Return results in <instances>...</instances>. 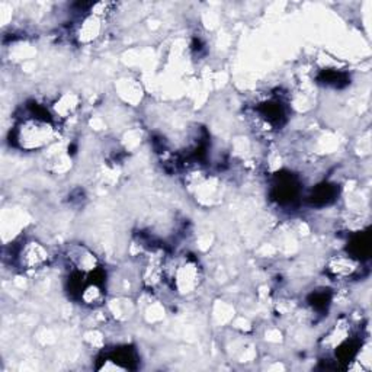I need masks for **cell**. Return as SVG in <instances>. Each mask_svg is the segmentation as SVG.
I'll use <instances>...</instances> for the list:
<instances>
[{
  "instance_id": "cell-4",
  "label": "cell",
  "mask_w": 372,
  "mask_h": 372,
  "mask_svg": "<svg viewBox=\"0 0 372 372\" xmlns=\"http://www.w3.org/2000/svg\"><path fill=\"white\" fill-rule=\"evenodd\" d=\"M69 259H70L73 267L81 274H92V272L98 271L96 256L85 248H81V246L73 248L70 250Z\"/></svg>"
},
{
  "instance_id": "cell-1",
  "label": "cell",
  "mask_w": 372,
  "mask_h": 372,
  "mask_svg": "<svg viewBox=\"0 0 372 372\" xmlns=\"http://www.w3.org/2000/svg\"><path fill=\"white\" fill-rule=\"evenodd\" d=\"M54 137V128L40 117L25 120L15 131V143L23 150H38Z\"/></svg>"
},
{
  "instance_id": "cell-6",
  "label": "cell",
  "mask_w": 372,
  "mask_h": 372,
  "mask_svg": "<svg viewBox=\"0 0 372 372\" xmlns=\"http://www.w3.org/2000/svg\"><path fill=\"white\" fill-rule=\"evenodd\" d=\"M99 33H100V19L98 16V12H95V15L83 21L81 26V31H79V37H81L82 41L88 42V41L95 40Z\"/></svg>"
},
{
  "instance_id": "cell-3",
  "label": "cell",
  "mask_w": 372,
  "mask_h": 372,
  "mask_svg": "<svg viewBox=\"0 0 372 372\" xmlns=\"http://www.w3.org/2000/svg\"><path fill=\"white\" fill-rule=\"evenodd\" d=\"M18 260L23 269H38L48 262V252L38 242H28L21 248Z\"/></svg>"
},
{
  "instance_id": "cell-5",
  "label": "cell",
  "mask_w": 372,
  "mask_h": 372,
  "mask_svg": "<svg viewBox=\"0 0 372 372\" xmlns=\"http://www.w3.org/2000/svg\"><path fill=\"white\" fill-rule=\"evenodd\" d=\"M327 269L335 278H351L358 272L359 262L355 260L354 257L337 256L330 259Z\"/></svg>"
},
{
  "instance_id": "cell-2",
  "label": "cell",
  "mask_w": 372,
  "mask_h": 372,
  "mask_svg": "<svg viewBox=\"0 0 372 372\" xmlns=\"http://www.w3.org/2000/svg\"><path fill=\"white\" fill-rule=\"evenodd\" d=\"M168 275L173 288H176L180 294H190L199 286L201 282V269L198 262L190 256H182L173 260Z\"/></svg>"
}]
</instances>
